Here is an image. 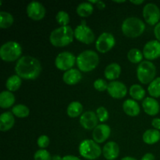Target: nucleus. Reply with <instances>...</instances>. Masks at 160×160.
Returning a JSON list of instances; mask_svg holds the SVG:
<instances>
[{
	"mask_svg": "<svg viewBox=\"0 0 160 160\" xmlns=\"http://www.w3.org/2000/svg\"><path fill=\"white\" fill-rule=\"evenodd\" d=\"M62 160H81L78 157L74 156H72V155H68V156H65L62 158Z\"/></svg>",
	"mask_w": 160,
	"mask_h": 160,
	"instance_id": "obj_41",
	"label": "nucleus"
},
{
	"mask_svg": "<svg viewBox=\"0 0 160 160\" xmlns=\"http://www.w3.org/2000/svg\"><path fill=\"white\" fill-rule=\"evenodd\" d=\"M14 19L12 14L9 12L2 11L0 12V28L5 29L11 27L13 23Z\"/></svg>",
	"mask_w": 160,
	"mask_h": 160,
	"instance_id": "obj_30",
	"label": "nucleus"
},
{
	"mask_svg": "<svg viewBox=\"0 0 160 160\" xmlns=\"http://www.w3.org/2000/svg\"><path fill=\"white\" fill-rule=\"evenodd\" d=\"M121 160H138V159H136L135 158L131 157V156H126V157H123Z\"/></svg>",
	"mask_w": 160,
	"mask_h": 160,
	"instance_id": "obj_44",
	"label": "nucleus"
},
{
	"mask_svg": "<svg viewBox=\"0 0 160 160\" xmlns=\"http://www.w3.org/2000/svg\"><path fill=\"white\" fill-rule=\"evenodd\" d=\"M83 112V106L79 102H72L70 103L67 107V113L71 118L79 117L80 115H82L81 112Z\"/></svg>",
	"mask_w": 160,
	"mask_h": 160,
	"instance_id": "obj_25",
	"label": "nucleus"
},
{
	"mask_svg": "<svg viewBox=\"0 0 160 160\" xmlns=\"http://www.w3.org/2000/svg\"><path fill=\"white\" fill-rule=\"evenodd\" d=\"M52 160H62V158L60 156H59V155H56V156H52Z\"/></svg>",
	"mask_w": 160,
	"mask_h": 160,
	"instance_id": "obj_43",
	"label": "nucleus"
},
{
	"mask_svg": "<svg viewBox=\"0 0 160 160\" xmlns=\"http://www.w3.org/2000/svg\"><path fill=\"white\" fill-rule=\"evenodd\" d=\"M94 11L93 5L88 2L80 3L77 7V13L81 17H88L92 15Z\"/></svg>",
	"mask_w": 160,
	"mask_h": 160,
	"instance_id": "obj_27",
	"label": "nucleus"
},
{
	"mask_svg": "<svg viewBox=\"0 0 160 160\" xmlns=\"http://www.w3.org/2000/svg\"><path fill=\"white\" fill-rule=\"evenodd\" d=\"M21 84V78H20L18 75H12L6 81V87L9 92H16L20 88Z\"/></svg>",
	"mask_w": 160,
	"mask_h": 160,
	"instance_id": "obj_26",
	"label": "nucleus"
},
{
	"mask_svg": "<svg viewBox=\"0 0 160 160\" xmlns=\"http://www.w3.org/2000/svg\"><path fill=\"white\" fill-rule=\"evenodd\" d=\"M28 16L33 20H41L45 17V9L42 3L38 2H31L27 6Z\"/></svg>",
	"mask_w": 160,
	"mask_h": 160,
	"instance_id": "obj_12",
	"label": "nucleus"
},
{
	"mask_svg": "<svg viewBox=\"0 0 160 160\" xmlns=\"http://www.w3.org/2000/svg\"><path fill=\"white\" fill-rule=\"evenodd\" d=\"M38 145L39 146V148H41V149H44V148H47V147L49 145L50 140L49 138L47 135H41L38 138L37 141Z\"/></svg>",
	"mask_w": 160,
	"mask_h": 160,
	"instance_id": "obj_37",
	"label": "nucleus"
},
{
	"mask_svg": "<svg viewBox=\"0 0 160 160\" xmlns=\"http://www.w3.org/2000/svg\"><path fill=\"white\" fill-rule=\"evenodd\" d=\"M142 106L145 112L149 116H156L159 112L160 106L159 102L154 98L148 97L144 99Z\"/></svg>",
	"mask_w": 160,
	"mask_h": 160,
	"instance_id": "obj_18",
	"label": "nucleus"
},
{
	"mask_svg": "<svg viewBox=\"0 0 160 160\" xmlns=\"http://www.w3.org/2000/svg\"><path fill=\"white\" fill-rule=\"evenodd\" d=\"M96 115L100 122H105L109 119V112L103 106H100L96 109Z\"/></svg>",
	"mask_w": 160,
	"mask_h": 160,
	"instance_id": "obj_35",
	"label": "nucleus"
},
{
	"mask_svg": "<svg viewBox=\"0 0 160 160\" xmlns=\"http://www.w3.org/2000/svg\"><path fill=\"white\" fill-rule=\"evenodd\" d=\"M22 48L17 42L10 41L3 44L0 48V56L5 62H14L20 59Z\"/></svg>",
	"mask_w": 160,
	"mask_h": 160,
	"instance_id": "obj_5",
	"label": "nucleus"
},
{
	"mask_svg": "<svg viewBox=\"0 0 160 160\" xmlns=\"http://www.w3.org/2000/svg\"><path fill=\"white\" fill-rule=\"evenodd\" d=\"M144 55L138 48H131L128 53V59L132 63H141L143 59Z\"/></svg>",
	"mask_w": 160,
	"mask_h": 160,
	"instance_id": "obj_31",
	"label": "nucleus"
},
{
	"mask_svg": "<svg viewBox=\"0 0 160 160\" xmlns=\"http://www.w3.org/2000/svg\"><path fill=\"white\" fill-rule=\"evenodd\" d=\"M148 92L153 98L160 97V78H156L148 87Z\"/></svg>",
	"mask_w": 160,
	"mask_h": 160,
	"instance_id": "obj_32",
	"label": "nucleus"
},
{
	"mask_svg": "<svg viewBox=\"0 0 160 160\" xmlns=\"http://www.w3.org/2000/svg\"><path fill=\"white\" fill-rule=\"evenodd\" d=\"M121 73V67L117 62H112L109 64L104 70V75L106 78L109 81L117 79Z\"/></svg>",
	"mask_w": 160,
	"mask_h": 160,
	"instance_id": "obj_22",
	"label": "nucleus"
},
{
	"mask_svg": "<svg viewBox=\"0 0 160 160\" xmlns=\"http://www.w3.org/2000/svg\"><path fill=\"white\" fill-rule=\"evenodd\" d=\"M154 34L156 36L157 41L160 42V22L156 25L154 28Z\"/></svg>",
	"mask_w": 160,
	"mask_h": 160,
	"instance_id": "obj_38",
	"label": "nucleus"
},
{
	"mask_svg": "<svg viewBox=\"0 0 160 160\" xmlns=\"http://www.w3.org/2000/svg\"><path fill=\"white\" fill-rule=\"evenodd\" d=\"M143 17L149 25H156L159 23L160 9L157 5L148 3L143 8Z\"/></svg>",
	"mask_w": 160,
	"mask_h": 160,
	"instance_id": "obj_11",
	"label": "nucleus"
},
{
	"mask_svg": "<svg viewBox=\"0 0 160 160\" xmlns=\"http://www.w3.org/2000/svg\"><path fill=\"white\" fill-rule=\"evenodd\" d=\"M80 123L86 130H94L98 123V119L96 112L93 111H87L82 113L80 117Z\"/></svg>",
	"mask_w": 160,
	"mask_h": 160,
	"instance_id": "obj_15",
	"label": "nucleus"
},
{
	"mask_svg": "<svg viewBox=\"0 0 160 160\" xmlns=\"http://www.w3.org/2000/svg\"><path fill=\"white\" fill-rule=\"evenodd\" d=\"M142 160H156V159H155V156L153 154H152V153H146L142 158Z\"/></svg>",
	"mask_w": 160,
	"mask_h": 160,
	"instance_id": "obj_40",
	"label": "nucleus"
},
{
	"mask_svg": "<svg viewBox=\"0 0 160 160\" xmlns=\"http://www.w3.org/2000/svg\"><path fill=\"white\" fill-rule=\"evenodd\" d=\"M76 62L80 70L83 72H90L98 67L99 57L95 52L92 50H85L78 55Z\"/></svg>",
	"mask_w": 160,
	"mask_h": 160,
	"instance_id": "obj_4",
	"label": "nucleus"
},
{
	"mask_svg": "<svg viewBox=\"0 0 160 160\" xmlns=\"http://www.w3.org/2000/svg\"><path fill=\"white\" fill-rule=\"evenodd\" d=\"M52 156L47 150L39 149L34 153V160H52Z\"/></svg>",
	"mask_w": 160,
	"mask_h": 160,
	"instance_id": "obj_34",
	"label": "nucleus"
},
{
	"mask_svg": "<svg viewBox=\"0 0 160 160\" xmlns=\"http://www.w3.org/2000/svg\"><path fill=\"white\" fill-rule=\"evenodd\" d=\"M96 5H97V7H98L99 9H105V7H106V4H105L102 1H98Z\"/></svg>",
	"mask_w": 160,
	"mask_h": 160,
	"instance_id": "obj_42",
	"label": "nucleus"
},
{
	"mask_svg": "<svg viewBox=\"0 0 160 160\" xmlns=\"http://www.w3.org/2000/svg\"><path fill=\"white\" fill-rule=\"evenodd\" d=\"M74 37L79 42L86 45L93 43L95 36L92 30L86 25L85 20H83L74 30Z\"/></svg>",
	"mask_w": 160,
	"mask_h": 160,
	"instance_id": "obj_8",
	"label": "nucleus"
},
{
	"mask_svg": "<svg viewBox=\"0 0 160 160\" xmlns=\"http://www.w3.org/2000/svg\"><path fill=\"white\" fill-rule=\"evenodd\" d=\"M82 78V75L80 70L77 69H71L64 73L62 80L64 82L69 85H73L79 82Z\"/></svg>",
	"mask_w": 160,
	"mask_h": 160,
	"instance_id": "obj_20",
	"label": "nucleus"
},
{
	"mask_svg": "<svg viewBox=\"0 0 160 160\" xmlns=\"http://www.w3.org/2000/svg\"><path fill=\"white\" fill-rule=\"evenodd\" d=\"M121 30L126 37L135 38L143 34L145 30V24L138 17H128L122 23Z\"/></svg>",
	"mask_w": 160,
	"mask_h": 160,
	"instance_id": "obj_3",
	"label": "nucleus"
},
{
	"mask_svg": "<svg viewBox=\"0 0 160 160\" xmlns=\"http://www.w3.org/2000/svg\"><path fill=\"white\" fill-rule=\"evenodd\" d=\"M12 112L14 116L19 118H25L29 116L30 109L25 105L18 104L12 107Z\"/></svg>",
	"mask_w": 160,
	"mask_h": 160,
	"instance_id": "obj_29",
	"label": "nucleus"
},
{
	"mask_svg": "<svg viewBox=\"0 0 160 160\" xmlns=\"http://www.w3.org/2000/svg\"><path fill=\"white\" fill-rule=\"evenodd\" d=\"M114 2L117 3H123V2H125L126 1H114Z\"/></svg>",
	"mask_w": 160,
	"mask_h": 160,
	"instance_id": "obj_46",
	"label": "nucleus"
},
{
	"mask_svg": "<svg viewBox=\"0 0 160 160\" xmlns=\"http://www.w3.org/2000/svg\"><path fill=\"white\" fill-rule=\"evenodd\" d=\"M123 109L127 115L130 117H136L140 113V106L135 100L127 99L123 103Z\"/></svg>",
	"mask_w": 160,
	"mask_h": 160,
	"instance_id": "obj_21",
	"label": "nucleus"
},
{
	"mask_svg": "<svg viewBox=\"0 0 160 160\" xmlns=\"http://www.w3.org/2000/svg\"><path fill=\"white\" fill-rule=\"evenodd\" d=\"M143 141L148 145H154L160 140L159 131L156 129H148L144 133Z\"/></svg>",
	"mask_w": 160,
	"mask_h": 160,
	"instance_id": "obj_24",
	"label": "nucleus"
},
{
	"mask_svg": "<svg viewBox=\"0 0 160 160\" xmlns=\"http://www.w3.org/2000/svg\"><path fill=\"white\" fill-rule=\"evenodd\" d=\"M152 125L156 130L160 131V118H154L152 121Z\"/></svg>",
	"mask_w": 160,
	"mask_h": 160,
	"instance_id": "obj_39",
	"label": "nucleus"
},
{
	"mask_svg": "<svg viewBox=\"0 0 160 160\" xmlns=\"http://www.w3.org/2000/svg\"><path fill=\"white\" fill-rule=\"evenodd\" d=\"M103 156L107 160H115L120 154V148L117 142H109L102 148Z\"/></svg>",
	"mask_w": 160,
	"mask_h": 160,
	"instance_id": "obj_17",
	"label": "nucleus"
},
{
	"mask_svg": "<svg viewBox=\"0 0 160 160\" xmlns=\"http://www.w3.org/2000/svg\"><path fill=\"white\" fill-rule=\"evenodd\" d=\"M56 20L57 23L59 25H61V27L68 26L67 24L70 22V16L65 11H59L56 16Z\"/></svg>",
	"mask_w": 160,
	"mask_h": 160,
	"instance_id": "obj_33",
	"label": "nucleus"
},
{
	"mask_svg": "<svg viewBox=\"0 0 160 160\" xmlns=\"http://www.w3.org/2000/svg\"><path fill=\"white\" fill-rule=\"evenodd\" d=\"M15 102V96L9 91H3L0 94V106L2 109L11 107Z\"/></svg>",
	"mask_w": 160,
	"mask_h": 160,
	"instance_id": "obj_23",
	"label": "nucleus"
},
{
	"mask_svg": "<svg viewBox=\"0 0 160 160\" xmlns=\"http://www.w3.org/2000/svg\"><path fill=\"white\" fill-rule=\"evenodd\" d=\"M94 88L98 92H104V91L107 90L108 84L105 80L99 78L94 82Z\"/></svg>",
	"mask_w": 160,
	"mask_h": 160,
	"instance_id": "obj_36",
	"label": "nucleus"
},
{
	"mask_svg": "<svg viewBox=\"0 0 160 160\" xmlns=\"http://www.w3.org/2000/svg\"><path fill=\"white\" fill-rule=\"evenodd\" d=\"M15 123L13 114L11 112H5L0 116V130L3 132L10 130Z\"/></svg>",
	"mask_w": 160,
	"mask_h": 160,
	"instance_id": "obj_19",
	"label": "nucleus"
},
{
	"mask_svg": "<svg viewBox=\"0 0 160 160\" xmlns=\"http://www.w3.org/2000/svg\"><path fill=\"white\" fill-rule=\"evenodd\" d=\"M116 44V40L112 34L108 32H104L100 34L99 37L96 40L95 47L98 52L102 53H106L110 51Z\"/></svg>",
	"mask_w": 160,
	"mask_h": 160,
	"instance_id": "obj_10",
	"label": "nucleus"
},
{
	"mask_svg": "<svg viewBox=\"0 0 160 160\" xmlns=\"http://www.w3.org/2000/svg\"><path fill=\"white\" fill-rule=\"evenodd\" d=\"M74 31L70 26H62L53 30L49 36V41L53 46L64 47L73 41Z\"/></svg>",
	"mask_w": 160,
	"mask_h": 160,
	"instance_id": "obj_2",
	"label": "nucleus"
},
{
	"mask_svg": "<svg viewBox=\"0 0 160 160\" xmlns=\"http://www.w3.org/2000/svg\"><path fill=\"white\" fill-rule=\"evenodd\" d=\"M102 150L98 143L94 140H84L79 145V153L84 159L89 160L96 159L101 156Z\"/></svg>",
	"mask_w": 160,
	"mask_h": 160,
	"instance_id": "obj_7",
	"label": "nucleus"
},
{
	"mask_svg": "<svg viewBox=\"0 0 160 160\" xmlns=\"http://www.w3.org/2000/svg\"><path fill=\"white\" fill-rule=\"evenodd\" d=\"M15 71L20 78L26 80H34L40 75L42 65L36 58L24 56L18 59L16 64Z\"/></svg>",
	"mask_w": 160,
	"mask_h": 160,
	"instance_id": "obj_1",
	"label": "nucleus"
},
{
	"mask_svg": "<svg viewBox=\"0 0 160 160\" xmlns=\"http://www.w3.org/2000/svg\"><path fill=\"white\" fill-rule=\"evenodd\" d=\"M131 2L135 5H141L144 2V1H131Z\"/></svg>",
	"mask_w": 160,
	"mask_h": 160,
	"instance_id": "obj_45",
	"label": "nucleus"
},
{
	"mask_svg": "<svg viewBox=\"0 0 160 160\" xmlns=\"http://www.w3.org/2000/svg\"><path fill=\"white\" fill-rule=\"evenodd\" d=\"M156 67L150 61H142L137 68V77L142 84H148L156 79Z\"/></svg>",
	"mask_w": 160,
	"mask_h": 160,
	"instance_id": "obj_6",
	"label": "nucleus"
},
{
	"mask_svg": "<svg viewBox=\"0 0 160 160\" xmlns=\"http://www.w3.org/2000/svg\"><path fill=\"white\" fill-rule=\"evenodd\" d=\"M111 134V128L108 125L100 124L98 125L95 129L93 130L92 132V138L93 140L96 143L101 144L106 142L109 138Z\"/></svg>",
	"mask_w": 160,
	"mask_h": 160,
	"instance_id": "obj_16",
	"label": "nucleus"
},
{
	"mask_svg": "<svg viewBox=\"0 0 160 160\" xmlns=\"http://www.w3.org/2000/svg\"><path fill=\"white\" fill-rule=\"evenodd\" d=\"M130 95L134 100L140 101L144 98L145 95V91L139 84H133L130 88Z\"/></svg>",
	"mask_w": 160,
	"mask_h": 160,
	"instance_id": "obj_28",
	"label": "nucleus"
},
{
	"mask_svg": "<svg viewBox=\"0 0 160 160\" xmlns=\"http://www.w3.org/2000/svg\"><path fill=\"white\" fill-rule=\"evenodd\" d=\"M107 92L112 98L120 99L126 96L128 93V88L123 83L113 81L108 84Z\"/></svg>",
	"mask_w": 160,
	"mask_h": 160,
	"instance_id": "obj_13",
	"label": "nucleus"
},
{
	"mask_svg": "<svg viewBox=\"0 0 160 160\" xmlns=\"http://www.w3.org/2000/svg\"><path fill=\"white\" fill-rule=\"evenodd\" d=\"M77 62L74 55L69 52H62L58 54L55 60V65L59 70L67 71L71 70Z\"/></svg>",
	"mask_w": 160,
	"mask_h": 160,
	"instance_id": "obj_9",
	"label": "nucleus"
},
{
	"mask_svg": "<svg viewBox=\"0 0 160 160\" xmlns=\"http://www.w3.org/2000/svg\"><path fill=\"white\" fill-rule=\"evenodd\" d=\"M144 57L148 60H153L160 57V42L152 40L147 42L143 48Z\"/></svg>",
	"mask_w": 160,
	"mask_h": 160,
	"instance_id": "obj_14",
	"label": "nucleus"
}]
</instances>
